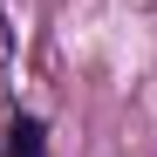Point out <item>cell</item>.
<instances>
[{
  "label": "cell",
  "mask_w": 157,
  "mask_h": 157,
  "mask_svg": "<svg viewBox=\"0 0 157 157\" xmlns=\"http://www.w3.org/2000/svg\"><path fill=\"white\" fill-rule=\"evenodd\" d=\"M7 89H14V21L0 7V130H7Z\"/></svg>",
  "instance_id": "7a4b0ae2"
},
{
  "label": "cell",
  "mask_w": 157,
  "mask_h": 157,
  "mask_svg": "<svg viewBox=\"0 0 157 157\" xmlns=\"http://www.w3.org/2000/svg\"><path fill=\"white\" fill-rule=\"evenodd\" d=\"M7 157H48V130H41V116H7Z\"/></svg>",
  "instance_id": "6da1fadb"
}]
</instances>
